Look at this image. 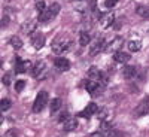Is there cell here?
Masks as SVG:
<instances>
[{
	"mask_svg": "<svg viewBox=\"0 0 149 137\" xmlns=\"http://www.w3.org/2000/svg\"><path fill=\"white\" fill-rule=\"evenodd\" d=\"M63 127H64L66 131H74V130H76V127H78V121L74 119V118H69V119L63 124Z\"/></svg>",
	"mask_w": 149,
	"mask_h": 137,
	"instance_id": "obj_15",
	"label": "cell"
},
{
	"mask_svg": "<svg viewBox=\"0 0 149 137\" xmlns=\"http://www.w3.org/2000/svg\"><path fill=\"white\" fill-rule=\"evenodd\" d=\"M67 119H69V113H67V112H64V113H61V115H60V118H58V121H60L61 124H64Z\"/></svg>",
	"mask_w": 149,
	"mask_h": 137,
	"instance_id": "obj_31",
	"label": "cell"
},
{
	"mask_svg": "<svg viewBox=\"0 0 149 137\" xmlns=\"http://www.w3.org/2000/svg\"><path fill=\"white\" fill-rule=\"evenodd\" d=\"M48 92L46 91H40L39 94H37L36 100L33 103V112L34 113H39V112H42L45 109V106L48 104Z\"/></svg>",
	"mask_w": 149,
	"mask_h": 137,
	"instance_id": "obj_2",
	"label": "cell"
},
{
	"mask_svg": "<svg viewBox=\"0 0 149 137\" xmlns=\"http://www.w3.org/2000/svg\"><path fill=\"white\" fill-rule=\"evenodd\" d=\"M9 43L12 45V48H14V49H19V48H22V40L19 39V37H17V36L10 37Z\"/></svg>",
	"mask_w": 149,
	"mask_h": 137,
	"instance_id": "obj_22",
	"label": "cell"
},
{
	"mask_svg": "<svg viewBox=\"0 0 149 137\" xmlns=\"http://www.w3.org/2000/svg\"><path fill=\"white\" fill-rule=\"evenodd\" d=\"M15 73H24L27 69H30L31 67V64L29 63V61H24V60H21V58H15Z\"/></svg>",
	"mask_w": 149,
	"mask_h": 137,
	"instance_id": "obj_8",
	"label": "cell"
},
{
	"mask_svg": "<svg viewBox=\"0 0 149 137\" xmlns=\"http://www.w3.org/2000/svg\"><path fill=\"white\" fill-rule=\"evenodd\" d=\"M102 130H112V122L103 121V122H102Z\"/></svg>",
	"mask_w": 149,
	"mask_h": 137,
	"instance_id": "obj_34",
	"label": "cell"
},
{
	"mask_svg": "<svg viewBox=\"0 0 149 137\" xmlns=\"http://www.w3.org/2000/svg\"><path fill=\"white\" fill-rule=\"evenodd\" d=\"M100 26L103 27V29H109L112 24L115 22V17H113V14L112 12H107V14H102V17H100Z\"/></svg>",
	"mask_w": 149,
	"mask_h": 137,
	"instance_id": "obj_5",
	"label": "cell"
},
{
	"mask_svg": "<svg viewBox=\"0 0 149 137\" xmlns=\"http://www.w3.org/2000/svg\"><path fill=\"white\" fill-rule=\"evenodd\" d=\"M10 106H12V103L8 100V98H3L2 102H0V107H2V110L5 112V110H9L10 109Z\"/></svg>",
	"mask_w": 149,
	"mask_h": 137,
	"instance_id": "obj_23",
	"label": "cell"
},
{
	"mask_svg": "<svg viewBox=\"0 0 149 137\" xmlns=\"http://www.w3.org/2000/svg\"><path fill=\"white\" fill-rule=\"evenodd\" d=\"M127 46H128V51L130 52H139L140 48H142V42L140 40H130L127 43Z\"/></svg>",
	"mask_w": 149,
	"mask_h": 137,
	"instance_id": "obj_16",
	"label": "cell"
},
{
	"mask_svg": "<svg viewBox=\"0 0 149 137\" xmlns=\"http://www.w3.org/2000/svg\"><path fill=\"white\" fill-rule=\"evenodd\" d=\"M106 137H122V134L118 130H109V133H107Z\"/></svg>",
	"mask_w": 149,
	"mask_h": 137,
	"instance_id": "obj_26",
	"label": "cell"
},
{
	"mask_svg": "<svg viewBox=\"0 0 149 137\" xmlns=\"http://www.w3.org/2000/svg\"><path fill=\"white\" fill-rule=\"evenodd\" d=\"M136 113H137L139 116H142V115H148V113H149V98L143 100V102L137 106V109H136Z\"/></svg>",
	"mask_w": 149,
	"mask_h": 137,
	"instance_id": "obj_10",
	"label": "cell"
},
{
	"mask_svg": "<svg viewBox=\"0 0 149 137\" xmlns=\"http://www.w3.org/2000/svg\"><path fill=\"white\" fill-rule=\"evenodd\" d=\"M34 29H36V24H34V22H29V26H26V27H24V31L31 33Z\"/></svg>",
	"mask_w": 149,
	"mask_h": 137,
	"instance_id": "obj_30",
	"label": "cell"
},
{
	"mask_svg": "<svg viewBox=\"0 0 149 137\" xmlns=\"http://www.w3.org/2000/svg\"><path fill=\"white\" fill-rule=\"evenodd\" d=\"M61 107V100L60 98H54V100L51 102V107H49V110H51V113H55V112H58Z\"/></svg>",
	"mask_w": 149,
	"mask_h": 137,
	"instance_id": "obj_21",
	"label": "cell"
},
{
	"mask_svg": "<svg viewBox=\"0 0 149 137\" xmlns=\"http://www.w3.org/2000/svg\"><path fill=\"white\" fill-rule=\"evenodd\" d=\"M78 2H81V0H78Z\"/></svg>",
	"mask_w": 149,
	"mask_h": 137,
	"instance_id": "obj_37",
	"label": "cell"
},
{
	"mask_svg": "<svg viewBox=\"0 0 149 137\" xmlns=\"http://www.w3.org/2000/svg\"><path fill=\"white\" fill-rule=\"evenodd\" d=\"M122 43H124V39L119 37V36H116V37H113V39L107 43L104 51H107V52H118L119 48H122Z\"/></svg>",
	"mask_w": 149,
	"mask_h": 137,
	"instance_id": "obj_4",
	"label": "cell"
},
{
	"mask_svg": "<svg viewBox=\"0 0 149 137\" xmlns=\"http://www.w3.org/2000/svg\"><path fill=\"white\" fill-rule=\"evenodd\" d=\"M90 40H91L90 33H88V31H81V34H79V43H81L82 46H86V45L90 43Z\"/></svg>",
	"mask_w": 149,
	"mask_h": 137,
	"instance_id": "obj_19",
	"label": "cell"
},
{
	"mask_svg": "<svg viewBox=\"0 0 149 137\" xmlns=\"http://www.w3.org/2000/svg\"><path fill=\"white\" fill-rule=\"evenodd\" d=\"M2 82L5 83V85H10V73H6L5 76L2 78Z\"/></svg>",
	"mask_w": 149,
	"mask_h": 137,
	"instance_id": "obj_32",
	"label": "cell"
},
{
	"mask_svg": "<svg viewBox=\"0 0 149 137\" xmlns=\"http://www.w3.org/2000/svg\"><path fill=\"white\" fill-rule=\"evenodd\" d=\"M36 9L39 10V14L46 9V8H45V2H43V0H37V2H36Z\"/></svg>",
	"mask_w": 149,
	"mask_h": 137,
	"instance_id": "obj_25",
	"label": "cell"
},
{
	"mask_svg": "<svg viewBox=\"0 0 149 137\" xmlns=\"http://www.w3.org/2000/svg\"><path fill=\"white\" fill-rule=\"evenodd\" d=\"M88 74H90V78H93V79H102V72L98 70L95 66H93V67H90V72H88Z\"/></svg>",
	"mask_w": 149,
	"mask_h": 137,
	"instance_id": "obj_20",
	"label": "cell"
},
{
	"mask_svg": "<svg viewBox=\"0 0 149 137\" xmlns=\"http://www.w3.org/2000/svg\"><path fill=\"white\" fill-rule=\"evenodd\" d=\"M136 74H137V70H136L134 66H125L122 70V76L125 79H133Z\"/></svg>",
	"mask_w": 149,
	"mask_h": 137,
	"instance_id": "obj_13",
	"label": "cell"
},
{
	"mask_svg": "<svg viewBox=\"0 0 149 137\" xmlns=\"http://www.w3.org/2000/svg\"><path fill=\"white\" fill-rule=\"evenodd\" d=\"M136 12H137V15H140L142 18L149 19V6H143V5H140V6L136 8Z\"/></svg>",
	"mask_w": 149,
	"mask_h": 137,
	"instance_id": "obj_18",
	"label": "cell"
},
{
	"mask_svg": "<svg viewBox=\"0 0 149 137\" xmlns=\"http://www.w3.org/2000/svg\"><path fill=\"white\" fill-rule=\"evenodd\" d=\"M98 112V106L95 104V103H90L88 106H86V109L85 110H82L81 112V116H86V118H90L91 115H94V113H97Z\"/></svg>",
	"mask_w": 149,
	"mask_h": 137,
	"instance_id": "obj_9",
	"label": "cell"
},
{
	"mask_svg": "<svg viewBox=\"0 0 149 137\" xmlns=\"http://www.w3.org/2000/svg\"><path fill=\"white\" fill-rule=\"evenodd\" d=\"M90 137H104V136H103V134H102L100 131H95V133H93V134H91Z\"/></svg>",
	"mask_w": 149,
	"mask_h": 137,
	"instance_id": "obj_36",
	"label": "cell"
},
{
	"mask_svg": "<svg viewBox=\"0 0 149 137\" xmlns=\"http://www.w3.org/2000/svg\"><path fill=\"white\" fill-rule=\"evenodd\" d=\"M49 10L54 14V17H57L58 12H60V5H58V3H52L51 6H49Z\"/></svg>",
	"mask_w": 149,
	"mask_h": 137,
	"instance_id": "obj_24",
	"label": "cell"
},
{
	"mask_svg": "<svg viewBox=\"0 0 149 137\" xmlns=\"http://www.w3.org/2000/svg\"><path fill=\"white\" fill-rule=\"evenodd\" d=\"M97 115L100 119H106V115H107V110L106 109H100L98 107V112H97Z\"/></svg>",
	"mask_w": 149,
	"mask_h": 137,
	"instance_id": "obj_29",
	"label": "cell"
},
{
	"mask_svg": "<svg viewBox=\"0 0 149 137\" xmlns=\"http://www.w3.org/2000/svg\"><path fill=\"white\" fill-rule=\"evenodd\" d=\"M103 48H104V42H103V39H97V40L93 43L91 49H90V54H91V55H97Z\"/></svg>",
	"mask_w": 149,
	"mask_h": 137,
	"instance_id": "obj_11",
	"label": "cell"
},
{
	"mask_svg": "<svg viewBox=\"0 0 149 137\" xmlns=\"http://www.w3.org/2000/svg\"><path fill=\"white\" fill-rule=\"evenodd\" d=\"M70 48V40L66 36H57L52 40V51L54 54H63Z\"/></svg>",
	"mask_w": 149,
	"mask_h": 137,
	"instance_id": "obj_1",
	"label": "cell"
},
{
	"mask_svg": "<svg viewBox=\"0 0 149 137\" xmlns=\"http://www.w3.org/2000/svg\"><path fill=\"white\" fill-rule=\"evenodd\" d=\"M54 64H55V67H57L60 72H66V70L70 69V61H69L67 58H64V57L55 58V60H54Z\"/></svg>",
	"mask_w": 149,
	"mask_h": 137,
	"instance_id": "obj_7",
	"label": "cell"
},
{
	"mask_svg": "<svg viewBox=\"0 0 149 137\" xmlns=\"http://www.w3.org/2000/svg\"><path fill=\"white\" fill-rule=\"evenodd\" d=\"M85 88H86V91H88L90 94H98L100 92V86H98V83L97 82H93V81H86L85 82Z\"/></svg>",
	"mask_w": 149,
	"mask_h": 137,
	"instance_id": "obj_12",
	"label": "cell"
},
{
	"mask_svg": "<svg viewBox=\"0 0 149 137\" xmlns=\"http://www.w3.org/2000/svg\"><path fill=\"white\" fill-rule=\"evenodd\" d=\"M24 86H26V82H24V81H17V82H15V90H17L18 92L24 90Z\"/></svg>",
	"mask_w": 149,
	"mask_h": 137,
	"instance_id": "obj_27",
	"label": "cell"
},
{
	"mask_svg": "<svg viewBox=\"0 0 149 137\" xmlns=\"http://www.w3.org/2000/svg\"><path fill=\"white\" fill-rule=\"evenodd\" d=\"M116 2H118V0H106L104 6H106V8H113V6L116 5Z\"/></svg>",
	"mask_w": 149,
	"mask_h": 137,
	"instance_id": "obj_33",
	"label": "cell"
},
{
	"mask_svg": "<svg viewBox=\"0 0 149 137\" xmlns=\"http://www.w3.org/2000/svg\"><path fill=\"white\" fill-rule=\"evenodd\" d=\"M5 137H19V134H18V130H9V131H6V134H5Z\"/></svg>",
	"mask_w": 149,
	"mask_h": 137,
	"instance_id": "obj_28",
	"label": "cell"
},
{
	"mask_svg": "<svg viewBox=\"0 0 149 137\" xmlns=\"http://www.w3.org/2000/svg\"><path fill=\"white\" fill-rule=\"evenodd\" d=\"M31 45L34 49H42L45 45V36L42 33H34L31 36Z\"/></svg>",
	"mask_w": 149,
	"mask_h": 137,
	"instance_id": "obj_6",
	"label": "cell"
},
{
	"mask_svg": "<svg viewBox=\"0 0 149 137\" xmlns=\"http://www.w3.org/2000/svg\"><path fill=\"white\" fill-rule=\"evenodd\" d=\"M113 58H115L116 63H127V61L130 60V54L124 52V51H118V52H115Z\"/></svg>",
	"mask_w": 149,
	"mask_h": 137,
	"instance_id": "obj_14",
	"label": "cell"
},
{
	"mask_svg": "<svg viewBox=\"0 0 149 137\" xmlns=\"http://www.w3.org/2000/svg\"><path fill=\"white\" fill-rule=\"evenodd\" d=\"M31 72H33V76L36 79H43L46 76V66H45V63L43 61H37V63L33 66Z\"/></svg>",
	"mask_w": 149,
	"mask_h": 137,
	"instance_id": "obj_3",
	"label": "cell"
},
{
	"mask_svg": "<svg viewBox=\"0 0 149 137\" xmlns=\"http://www.w3.org/2000/svg\"><path fill=\"white\" fill-rule=\"evenodd\" d=\"M52 18H54V14H52L51 10H49V8L45 9L43 12H40V14H39V21H40V22H46V21L52 19Z\"/></svg>",
	"mask_w": 149,
	"mask_h": 137,
	"instance_id": "obj_17",
	"label": "cell"
},
{
	"mask_svg": "<svg viewBox=\"0 0 149 137\" xmlns=\"http://www.w3.org/2000/svg\"><path fill=\"white\" fill-rule=\"evenodd\" d=\"M8 22H9V18H8V17H3V18H2V27H6Z\"/></svg>",
	"mask_w": 149,
	"mask_h": 137,
	"instance_id": "obj_35",
	"label": "cell"
}]
</instances>
